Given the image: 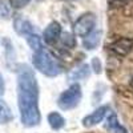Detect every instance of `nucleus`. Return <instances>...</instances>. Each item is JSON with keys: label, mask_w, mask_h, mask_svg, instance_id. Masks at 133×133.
I'll return each mask as SVG.
<instances>
[{"label": "nucleus", "mask_w": 133, "mask_h": 133, "mask_svg": "<svg viewBox=\"0 0 133 133\" xmlns=\"http://www.w3.org/2000/svg\"><path fill=\"white\" fill-rule=\"evenodd\" d=\"M14 28L19 35L27 36L29 33H33V25L31 24V21H28L24 17H16L14 21Z\"/></svg>", "instance_id": "9"}, {"label": "nucleus", "mask_w": 133, "mask_h": 133, "mask_svg": "<svg viewBox=\"0 0 133 133\" xmlns=\"http://www.w3.org/2000/svg\"><path fill=\"white\" fill-rule=\"evenodd\" d=\"M32 64L40 73L45 75L48 77H56L63 72V66L60 61L51 52L45 51L44 48L39 52L33 53Z\"/></svg>", "instance_id": "2"}, {"label": "nucleus", "mask_w": 133, "mask_h": 133, "mask_svg": "<svg viewBox=\"0 0 133 133\" xmlns=\"http://www.w3.org/2000/svg\"><path fill=\"white\" fill-rule=\"evenodd\" d=\"M61 36V25L57 21H52L48 24V27H45L43 32V40L47 44H53L56 43Z\"/></svg>", "instance_id": "7"}, {"label": "nucleus", "mask_w": 133, "mask_h": 133, "mask_svg": "<svg viewBox=\"0 0 133 133\" xmlns=\"http://www.w3.org/2000/svg\"><path fill=\"white\" fill-rule=\"evenodd\" d=\"M105 129L109 130V133H127V129L118 123L117 116L115 113L108 116L107 123H105Z\"/></svg>", "instance_id": "11"}, {"label": "nucleus", "mask_w": 133, "mask_h": 133, "mask_svg": "<svg viewBox=\"0 0 133 133\" xmlns=\"http://www.w3.org/2000/svg\"><path fill=\"white\" fill-rule=\"evenodd\" d=\"M109 112V107L108 105H103L98 107L97 109H95L92 113H89L88 116H85L83 118V125L85 128H92L95 125H97L98 123H101L104 120V117L107 116V113Z\"/></svg>", "instance_id": "5"}, {"label": "nucleus", "mask_w": 133, "mask_h": 133, "mask_svg": "<svg viewBox=\"0 0 133 133\" xmlns=\"http://www.w3.org/2000/svg\"><path fill=\"white\" fill-rule=\"evenodd\" d=\"M97 23V19L96 15L92 12H87L84 15H81L79 19L76 20V23L73 25V31H75V35L79 36V37H87L89 33H92L95 31Z\"/></svg>", "instance_id": "4"}, {"label": "nucleus", "mask_w": 133, "mask_h": 133, "mask_svg": "<svg viewBox=\"0 0 133 133\" xmlns=\"http://www.w3.org/2000/svg\"><path fill=\"white\" fill-rule=\"evenodd\" d=\"M25 37H27L28 45L31 47V49H32L33 52H39V51L43 49V41H41L40 36L36 35L35 32H33V33H29V35H27Z\"/></svg>", "instance_id": "13"}, {"label": "nucleus", "mask_w": 133, "mask_h": 133, "mask_svg": "<svg viewBox=\"0 0 133 133\" xmlns=\"http://www.w3.org/2000/svg\"><path fill=\"white\" fill-rule=\"evenodd\" d=\"M100 39H101V31H93L87 37H84L83 45L87 51H93L100 44Z\"/></svg>", "instance_id": "10"}, {"label": "nucleus", "mask_w": 133, "mask_h": 133, "mask_svg": "<svg viewBox=\"0 0 133 133\" xmlns=\"http://www.w3.org/2000/svg\"><path fill=\"white\" fill-rule=\"evenodd\" d=\"M29 2L31 0H9V4L15 9H20V8H24L25 5H28Z\"/></svg>", "instance_id": "15"}, {"label": "nucleus", "mask_w": 133, "mask_h": 133, "mask_svg": "<svg viewBox=\"0 0 133 133\" xmlns=\"http://www.w3.org/2000/svg\"><path fill=\"white\" fill-rule=\"evenodd\" d=\"M92 69H93V72L95 73H101V71H103V66H101V61H100V59L98 57H93L92 59Z\"/></svg>", "instance_id": "16"}, {"label": "nucleus", "mask_w": 133, "mask_h": 133, "mask_svg": "<svg viewBox=\"0 0 133 133\" xmlns=\"http://www.w3.org/2000/svg\"><path fill=\"white\" fill-rule=\"evenodd\" d=\"M47 120H48L49 127H51L53 130H59V129H61V128L65 125L64 117H63L60 113H57V112H51V113L48 115Z\"/></svg>", "instance_id": "12"}, {"label": "nucleus", "mask_w": 133, "mask_h": 133, "mask_svg": "<svg viewBox=\"0 0 133 133\" xmlns=\"http://www.w3.org/2000/svg\"><path fill=\"white\" fill-rule=\"evenodd\" d=\"M17 105L24 127L33 128L40 124L39 85L35 73L27 64H21L17 68Z\"/></svg>", "instance_id": "1"}, {"label": "nucleus", "mask_w": 133, "mask_h": 133, "mask_svg": "<svg viewBox=\"0 0 133 133\" xmlns=\"http://www.w3.org/2000/svg\"><path fill=\"white\" fill-rule=\"evenodd\" d=\"M89 75H91V68L88 66V64H81L68 73V81L73 83L79 80H85L89 77Z\"/></svg>", "instance_id": "8"}, {"label": "nucleus", "mask_w": 133, "mask_h": 133, "mask_svg": "<svg viewBox=\"0 0 133 133\" xmlns=\"http://www.w3.org/2000/svg\"><path fill=\"white\" fill-rule=\"evenodd\" d=\"M3 93H4V81H3L2 73H0V97L3 96Z\"/></svg>", "instance_id": "18"}, {"label": "nucleus", "mask_w": 133, "mask_h": 133, "mask_svg": "<svg viewBox=\"0 0 133 133\" xmlns=\"http://www.w3.org/2000/svg\"><path fill=\"white\" fill-rule=\"evenodd\" d=\"M130 85L133 87V77H132V79H130Z\"/></svg>", "instance_id": "19"}, {"label": "nucleus", "mask_w": 133, "mask_h": 133, "mask_svg": "<svg viewBox=\"0 0 133 133\" xmlns=\"http://www.w3.org/2000/svg\"><path fill=\"white\" fill-rule=\"evenodd\" d=\"M83 97V92H81V87L75 83L72 84L68 89L64 91L59 98H57V105L60 109L63 110H71L73 108H76L77 105L80 104Z\"/></svg>", "instance_id": "3"}, {"label": "nucleus", "mask_w": 133, "mask_h": 133, "mask_svg": "<svg viewBox=\"0 0 133 133\" xmlns=\"http://www.w3.org/2000/svg\"><path fill=\"white\" fill-rule=\"evenodd\" d=\"M128 2H129V0H109V4L112 7H123Z\"/></svg>", "instance_id": "17"}, {"label": "nucleus", "mask_w": 133, "mask_h": 133, "mask_svg": "<svg viewBox=\"0 0 133 133\" xmlns=\"http://www.w3.org/2000/svg\"><path fill=\"white\" fill-rule=\"evenodd\" d=\"M61 39V43H63V45L66 47V48H73L75 47V37L71 35V33H64L63 37Z\"/></svg>", "instance_id": "14"}, {"label": "nucleus", "mask_w": 133, "mask_h": 133, "mask_svg": "<svg viewBox=\"0 0 133 133\" xmlns=\"http://www.w3.org/2000/svg\"><path fill=\"white\" fill-rule=\"evenodd\" d=\"M109 48L113 53L118 55V56H125V55H128L133 49V40L128 39V37L117 39L116 41H113L110 44Z\"/></svg>", "instance_id": "6"}, {"label": "nucleus", "mask_w": 133, "mask_h": 133, "mask_svg": "<svg viewBox=\"0 0 133 133\" xmlns=\"http://www.w3.org/2000/svg\"><path fill=\"white\" fill-rule=\"evenodd\" d=\"M0 116H2V108H0Z\"/></svg>", "instance_id": "20"}]
</instances>
